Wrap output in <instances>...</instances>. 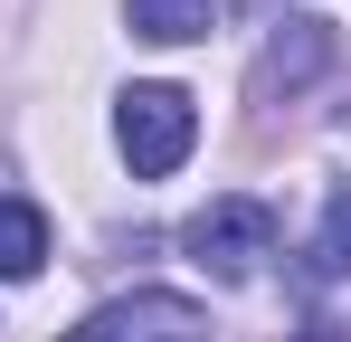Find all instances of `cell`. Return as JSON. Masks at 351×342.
Instances as JSON below:
<instances>
[{
  "mask_svg": "<svg viewBox=\"0 0 351 342\" xmlns=\"http://www.w3.org/2000/svg\"><path fill=\"white\" fill-rule=\"evenodd\" d=\"M114 143H123V162L143 171V181H162V171L190 162V143H199V105L180 95V86H133L114 105Z\"/></svg>",
  "mask_w": 351,
  "mask_h": 342,
  "instance_id": "obj_1",
  "label": "cell"
},
{
  "mask_svg": "<svg viewBox=\"0 0 351 342\" xmlns=\"http://www.w3.org/2000/svg\"><path fill=\"white\" fill-rule=\"evenodd\" d=\"M180 247H190L209 276H256V266L276 257V209H266L256 190H219L199 219L180 228Z\"/></svg>",
  "mask_w": 351,
  "mask_h": 342,
  "instance_id": "obj_2",
  "label": "cell"
},
{
  "mask_svg": "<svg viewBox=\"0 0 351 342\" xmlns=\"http://www.w3.org/2000/svg\"><path fill=\"white\" fill-rule=\"evenodd\" d=\"M58 342H209V314L190 304V295H162V285H143V295H114V304H95L76 333Z\"/></svg>",
  "mask_w": 351,
  "mask_h": 342,
  "instance_id": "obj_3",
  "label": "cell"
},
{
  "mask_svg": "<svg viewBox=\"0 0 351 342\" xmlns=\"http://www.w3.org/2000/svg\"><path fill=\"white\" fill-rule=\"evenodd\" d=\"M123 19H133V38H152V48H190V38H209V0H123Z\"/></svg>",
  "mask_w": 351,
  "mask_h": 342,
  "instance_id": "obj_4",
  "label": "cell"
},
{
  "mask_svg": "<svg viewBox=\"0 0 351 342\" xmlns=\"http://www.w3.org/2000/svg\"><path fill=\"white\" fill-rule=\"evenodd\" d=\"M38 266H48V219L29 200H0V276L19 285V276H38Z\"/></svg>",
  "mask_w": 351,
  "mask_h": 342,
  "instance_id": "obj_5",
  "label": "cell"
},
{
  "mask_svg": "<svg viewBox=\"0 0 351 342\" xmlns=\"http://www.w3.org/2000/svg\"><path fill=\"white\" fill-rule=\"evenodd\" d=\"M323 57H332L323 19H285V38H276V57H266V76H313Z\"/></svg>",
  "mask_w": 351,
  "mask_h": 342,
  "instance_id": "obj_6",
  "label": "cell"
},
{
  "mask_svg": "<svg viewBox=\"0 0 351 342\" xmlns=\"http://www.w3.org/2000/svg\"><path fill=\"white\" fill-rule=\"evenodd\" d=\"M313 257H323V276H351V190L323 200V238H313Z\"/></svg>",
  "mask_w": 351,
  "mask_h": 342,
  "instance_id": "obj_7",
  "label": "cell"
}]
</instances>
